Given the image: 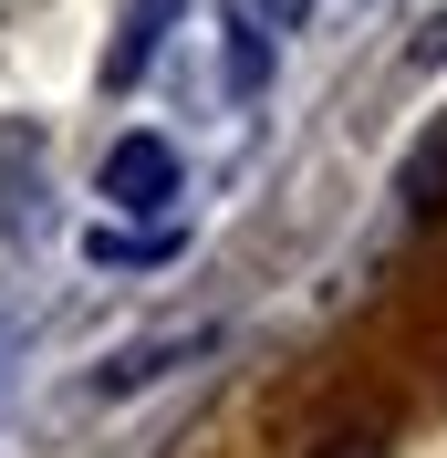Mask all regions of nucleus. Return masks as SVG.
Listing matches in <instances>:
<instances>
[{
    "label": "nucleus",
    "mask_w": 447,
    "mask_h": 458,
    "mask_svg": "<svg viewBox=\"0 0 447 458\" xmlns=\"http://www.w3.org/2000/svg\"><path fill=\"white\" fill-rule=\"evenodd\" d=\"M406 208H417V219H437V208H447V114L426 125L417 157H406Z\"/></svg>",
    "instance_id": "obj_2"
},
{
    "label": "nucleus",
    "mask_w": 447,
    "mask_h": 458,
    "mask_svg": "<svg viewBox=\"0 0 447 458\" xmlns=\"http://www.w3.org/2000/svg\"><path fill=\"white\" fill-rule=\"evenodd\" d=\"M105 199H114V208H167V199H177V157H167L156 136H125V146L105 157Z\"/></svg>",
    "instance_id": "obj_1"
},
{
    "label": "nucleus",
    "mask_w": 447,
    "mask_h": 458,
    "mask_svg": "<svg viewBox=\"0 0 447 458\" xmlns=\"http://www.w3.org/2000/svg\"><path fill=\"white\" fill-rule=\"evenodd\" d=\"M302 11H312V0H240L250 31H302Z\"/></svg>",
    "instance_id": "obj_3"
}]
</instances>
